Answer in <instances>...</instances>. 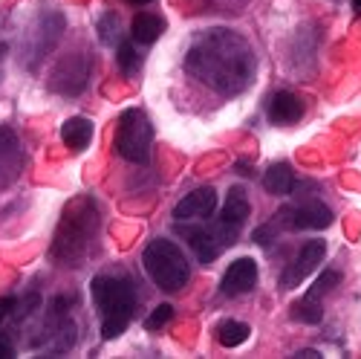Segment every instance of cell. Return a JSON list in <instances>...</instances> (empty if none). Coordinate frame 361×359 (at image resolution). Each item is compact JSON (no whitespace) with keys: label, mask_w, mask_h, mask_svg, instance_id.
Returning <instances> with one entry per match:
<instances>
[{"label":"cell","mask_w":361,"mask_h":359,"mask_svg":"<svg viewBox=\"0 0 361 359\" xmlns=\"http://www.w3.org/2000/svg\"><path fill=\"white\" fill-rule=\"evenodd\" d=\"M188 70L220 93H240L255 73V55L240 35L212 29L191 47Z\"/></svg>","instance_id":"6da1fadb"},{"label":"cell","mask_w":361,"mask_h":359,"mask_svg":"<svg viewBox=\"0 0 361 359\" xmlns=\"http://www.w3.org/2000/svg\"><path fill=\"white\" fill-rule=\"evenodd\" d=\"M93 290V302L102 313V336L116 339L128 331V324L136 310V290L128 278H116V276H99L90 284Z\"/></svg>","instance_id":"7a4b0ae2"},{"label":"cell","mask_w":361,"mask_h":359,"mask_svg":"<svg viewBox=\"0 0 361 359\" xmlns=\"http://www.w3.org/2000/svg\"><path fill=\"white\" fill-rule=\"evenodd\" d=\"M142 264L147 269L150 281L157 287L168 290V293H176L183 290L191 278V266L185 261V252L179 249L173 241H165V237H157L145 247V255H142Z\"/></svg>","instance_id":"3957f363"},{"label":"cell","mask_w":361,"mask_h":359,"mask_svg":"<svg viewBox=\"0 0 361 359\" xmlns=\"http://www.w3.org/2000/svg\"><path fill=\"white\" fill-rule=\"evenodd\" d=\"M96 232V208L90 206V200H78L73 208H67V215L58 226L52 255L61 258L75 266V261L87 252V241Z\"/></svg>","instance_id":"277c9868"},{"label":"cell","mask_w":361,"mask_h":359,"mask_svg":"<svg viewBox=\"0 0 361 359\" xmlns=\"http://www.w3.org/2000/svg\"><path fill=\"white\" fill-rule=\"evenodd\" d=\"M150 142H154V125L150 119L139 110L130 107L118 116V125H116V151L122 154L128 163L145 165L150 160Z\"/></svg>","instance_id":"5b68a950"},{"label":"cell","mask_w":361,"mask_h":359,"mask_svg":"<svg viewBox=\"0 0 361 359\" xmlns=\"http://www.w3.org/2000/svg\"><path fill=\"white\" fill-rule=\"evenodd\" d=\"M179 232L188 237L191 249L197 252V258H200L202 264H212L228 244H234V237H231L220 223H217V226H197V229L179 226Z\"/></svg>","instance_id":"8992f818"},{"label":"cell","mask_w":361,"mask_h":359,"mask_svg":"<svg viewBox=\"0 0 361 359\" xmlns=\"http://www.w3.org/2000/svg\"><path fill=\"white\" fill-rule=\"evenodd\" d=\"M286 229H326L333 223V208L321 200H307L300 206H289L278 215Z\"/></svg>","instance_id":"52a82bcc"},{"label":"cell","mask_w":361,"mask_h":359,"mask_svg":"<svg viewBox=\"0 0 361 359\" xmlns=\"http://www.w3.org/2000/svg\"><path fill=\"white\" fill-rule=\"evenodd\" d=\"M214 208H217V192L212 186H205V189H197V192H191V194H185L183 200H179L173 206V218L179 223L205 220V218L214 215Z\"/></svg>","instance_id":"ba28073f"},{"label":"cell","mask_w":361,"mask_h":359,"mask_svg":"<svg viewBox=\"0 0 361 359\" xmlns=\"http://www.w3.org/2000/svg\"><path fill=\"white\" fill-rule=\"evenodd\" d=\"M257 284V261L255 258H237L226 269V276L220 281L223 295H246Z\"/></svg>","instance_id":"9c48e42d"},{"label":"cell","mask_w":361,"mask_h":359,"mask_svg":"<svg viewBox=\"0 0 361 359\" xmlns=\"http://www.w3.org/2000/svg\"><path fill=\"white\" fill-rule=\"evenodd\" d=\"M324 252H326L324 241H310V244L300 247V252L292 258V264L286 266V273H283V287H298L321 264Z\"/></svg>","instance_id":"30bf717a"},{"label":"cell","mask_w":361,"mask_h":359,"mask_svg":"<svg viewBox=\"0 0 361 359\" xmlns=\"http://www.w3.org/2000/svg\"><path fill=\"white\" fill-rule=\"evenodd\" d=\"M246 220H249V197H246V192H243V189H231L217 223H220L231 237H237Z\"/></svg>","instance_id":"8fae6325"},{"label":"cell","mask_w":361,"mask_h":359,"mask_svg":"<svg viewBox=\"0 0 361 359\" xmlns=\"http://www.w3.org/2000/svg\"><path fill=\"white\" fill-rule=\"evenodd\" d=\"M304 116V105L295 93H275L272 96V105H269V119H272L275 125H292L298 119Z\"/></svg>","instance_id":"7c38bea8"},{"label":"cell","mask_w":361,"mask_h":359,"mask_svg":"<svg viewBox=\"0 0 361 359\" xmlns=\"http://www.w3.org/2000/svg\"><path fill=\"white\" fill-rule=\"evenodd\" d=\"M61 139H64L67 148H73V151H81V148H87L90 139H93V122H90L87 116L67 119V122L61 125Z\"/></svg>","instance_id":"4fadbf2b"},{"label":"cell","mask_w":361,"mask_h":359,"mask_svg":"<svg viewBox=\"0 0 361 359\" xmlns=\"http://www.w3.org/2000/svg\"><path fill=\"white\" fill-rule=\"evenodd\" d=\"M263 186H266L269 194L286 197L295 189V171H292V165L289 163H275L272 168L263 174Z\"/></svg>","instance_id":"5bb4252c"},{"label":"cell","mask_w":361,"mask_h":359,"mask_svg":"<svg viewBox=\"0 0 361 359\" xmlns=\"http://www.w3.org/2000/svg\"><path fill=\"white\" fill-rule=\"evenodd\" d=\"M162 29H165V23H162L159 15H154V12H139V15L133 18V23H130V35H133V41H139V44H154V41L162 35Z\"/></svg>","instance_id":"9a60e30c"},{"label":"cell","mask_w":361,"mask_h":359,"mask_svg":"<svg viewBox=\"0 0 361 359\" xmlns=\"http://www.w3.org/2000/svg\"><path fill=\"white\" fill-rule=\"evenodd\" d=\"M249 334H252V327L246 322H237V319H226L217 327V339L223 348H240L249 339Z\"/></svg>","instance_id":"2e32d148"},{"label":"cell","mask_w":361,"mask_h":359,"mask_svg":"<svg viewBox=\"0 0 361 359\" xmlns=\"http://www.w3.org/2000/svg\"><path fill=\"white\" fill-rule=\"evenodd\" d=\"M338 281H341V276L336 273V269H326V273H324V276L310 287V293H307L304 298H307V302H312V305H321V298H324L329 290H333Z\"/></svg>","instance_id":"e0dca14e"},{"label":"cell","mask_w":361,"mask_h":359,"mask_svg":"<svg viewBox=\"0 0 361 359\" xmlns=\"http://www.w3.org/2000/svg\"><path fill=\"white\" fill-rule=\"evenodd\" d=\"M321 305H312V302H307V298H300V302H295L292 305V319H298V322H304V324H318L321 322Z\"/></svg>","instance_id":"ac0fdd59"},{"label":"cell","mask_w":361,"mask_h":359,"mask_svg":"<svg viewBox=\"0 0 361 359\" xmlns=\"http://www.w3.org/2000/svg\"><path fill=\"white\" fill-rule=\"evenodd\" d=\"M171 316H173L171 305H157L154 310H150V316L145 319V327H147V331H159V327H165L171 322Z\"/></svg>","instance_id":"d6986e66"},{"label":"cell","mask_w":361,"mask_h":359,"mask_svg":"<svg viewBox=\"0 0 361 359\" xmlns=\"http://www.w3.org/2000/svg\"><path fill=\"white\" fill-rule=\"evenodd\" d=\"M118 67H122V73H136V67H139V55H136V49H133V44H122L118 47Z\"/></svg>","instance_id":"ffe728a7"},{"label":"cell","mask_w":361,"mask_h":359,"mask_svg":"<svg viewBox=\"0 0 361 359\" xmlns=\"http://www.w3.org/2000/svg\"><path fill=\"white\" fill-rule=\"evenodd\" d=\"M0 356H4V359L15 356V345H12V336L9 334H0Z\"/></svg>","instance_id":"44dd1931"},{"label":"cell","mask_w":361,"mask_h":359,"mask_svg":"<svg viewBox=\"0 0 361 359\" xmlns=\"http://www.w3.org/2000/svg\"><path fill=\"white\" fill-rule=\"evenodd\" d=\"M15 307H18V302H15V298H12V295H6V298H0V322H4V319H6V316H9L12 310H15Z\"/></svg>","instance_id":"7402d4cb"},{"label":"cell","mask_w":361,"mask_h":359,"mask_svg":"<svg viewBox=\"0 0 361 359\" xmlns=\"http://www.w3.org/2000/svg\"><path fill=\"white\" fill-rule=\"evenodd\" d=\"M298 356H304V359H318L321 353H318V351H312V348H307V351H298Z\"/></svg>","instance_id":"603a6c76"},{"label":"cell","mask_w":361,"mask_h":359,"mask_svg":"<svg viewBox=\"0 0 361 359\" xmlns=\"http://www.w3.org/2000/svg\"><path fill=\"white\" fill-rule=\"evenodd\" d=\"M237 171H240V174H252V171H249V165H246V163H237Z\"/></svg>","instance_id":"cb8c5ba5"},{"label":"cell","mask_w":361,"mask_h":359,"mask_svg":"<svg viewBox=\"0 0 361 359\" xmlns=\"http://www.w3.org/2000/svg\"><path fill=\"white\" fill-rule=\"evenodd\" d=\"M353 6H355V9L361 12V0H353Z\"/></svg>","instance_id":"d4e9b609"},{"label":"cell","mask_w":361,"mask_h":359,"mask_svg":"<svg viewBox=\"0 0 361 359\" xmlns=\"http://www.w3.org/2000/svg\"><path fill=\"white\" fill-rule=\"evenodd\" d=\"M130 4H136V6H139V4H150V0H130Z\"/></svg>","instance_id":"484cf974"}]
</instances>
